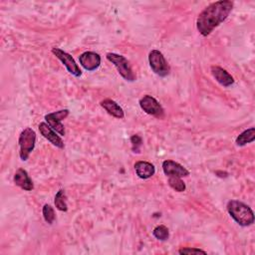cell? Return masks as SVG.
I'll use <instances>...</instances> for the list:
<instances>
[{
    "instance_id": "6da1fadb",
    "label": "cell",
    "mask_w": 255,
    "mask_h": 255,
    "mask_svg": "<svg viewBox=\"0 0 255 255\" xmlns=\"http://www.w3.org/2000/svg\"><path fill=\"white\" fill-rule=\"evenodd\" d=\"M232 8L233 2L229 0H220L209 4L197 17L196 27L199 33L202 36L209 35L228 17Z\"/></svg>"
},
{
    "instance_id": "7a4b0ae2",
    "label": "cell",
    "mask_w": 255,
    "mask_h": 255,
    "mask_svg": "<svg viewBox=\"0 0 255 255\" xmlns=\"http://www.w3.org/2000/svg\"><path fill=\"white\" fill-rule=\"evenodd\" d=\"M229 215L241 226H249L254 223V213L252 209L238 200H230L227 203Z\"/></svg>"
},
{
    "instance_id": "3957f363",
    "label": "cell",
    "mask_w": 255,
    "mask_h": 255,
    "mask_svg": "<svg viewBox=\"0 0 255 255\" xmlns=\"http://www.w3.org/2000/svg\"><path fill=\"white\" fill-rule=\"evenodd\" d=\"M107 59L117 68L119 74L128 82H133L135 80V75L129 65V62L122 55L116 53H108Z\"/></svg>"
},
{
    "instance_id": "277c9868",
    "label": "cell",
    "mask_w": 255,
    "mask_h": 255,
    "mask_svg": "<svg viewBox=\"0 0 255 255\" xmlns=\"http://www.w3.org/2000/svg\"><path fill=\"white\" fill-rule=\"evenodd\" d=\"M36 141V132L31 128H26L22 130L19 135L18 143L20 146L19 155L22 160H27L30 153L33 151L35 147Z\"/></svg>"
},
{
    "instance_id": "5b68a950",
    "label": "cell",
    "mask_w": 255,
    "mask_h": 255,
    "mask_svg": "<svg viewBox=\"0 0 255 255\" xmlns=\"http://www.w3.org/2000/svg\"><path fill=\"white\" fill-rule=\"evenodd\" d=\"M148 62L151 70L159 77H166L170 72V67L164 56L158 50H152L148 55Z\"/></svg>"
},
{
    "instance_id": "8992f818",
    "label": "cell",
    "mask_w": 255,
    "mask_h": 255,
    "mask_svg": "<svg viewBox=\"0 0 255 255\" xmlns=\"http://www.w3.org/2000/svg\"><path fill=\"white\" fill-rule=\"evenodd\" d=\"M140 109L147 115L161 119L164 116V111L161 105L151 96L145 95L139 100Z\"/></svg>"
},
{
    "instance_id": "52a82bcc",
    "label": "cell",
    "mask_w": 255,
    "mask_h": 255,
    "mask_svg": "<svg viewBox=\"0 0 255 255\" xmlns=\"http://www.w3.org/2000/svg\"><path fill=\"white\" fill-rule=\"evenodd\" d=\"M52 53L63 63V65L66 67V69L70 74H72L75 77H80L82 75V71L80 67L78 66L74 58L69 53L56 47L52 48Z\"/></svg>"
},
{
    "instance_id": "ba28073f",
    "label": "cell",
    "mask_w": 255,
    "mask_h": 255,
    "mask_svg": "<svg viewBox=\"0 0 255 255\" xmlns=\"http://www.w3.org/2000/svg\"><path fill=\"white\" fill-rule=\"evenodd\" d=\"M69 110H61L58 112H54L45 116V120L47 124L60 135H65V128L62 125V121L69 116Z\"/></svg>"
},
{
    "instance_id": "9c48e42d",
    "label": "cell",
    "mask_w": 255,
    "mask_h": 255,
    "mask_svg": "<svg viewBox=\"0 0 255 255\" xmlns=\"http://www.w3.org/2000/svg\"><path fill=\"white\" fill-rule=\"evenodd\" d=\"M79 61L81 66L87 71H95L101 65V57L99 54L91 51L84 52L79 56Z\"/></svg>"
},
{
    "instance_id": "30bf717a",
    "label": "cell",
    "mask_w": 255,
    "mask_h": 255,
    "mask_svg": "<svg viewBox=\"0 0 255 255\" xmlns=\"http://www.w3.org/2000/svg\"><path fill=\"white\" fill-rule=\"evenodd\" d=\"M162 169L165 175L167 176H178V177H184L189 175V171L178 162H175L173 160H164L162 162Z\"/></svg>"
},
{
    "instance_id": "8fae6325",
    "label": "cell",
    "mask_w": 255,
    "mask_h": 255,
    "mask_svg": "<svg viewBox=\"0 0 255 255\" xmlns=\"http://www.w3.org/2000/svg\"><path fill=\"white\" fill-rule=\"evenodd\" d=\"M39 130L41 134L48 139L53 145L59 147V148H64V142L62 138L56 133V131L46 123H41L39 125Z\"/></svg>"
},
{
    "instance_id": "7c38bea8",
    "label": "cell",
    "mask_w": 255,
    "mask_h": 255,
    "mask_svg": "<svg viewBox=\"0 0 255 255\" xmlns=\"http://www.w3.org/2000/svg\"><path fill=\"white\" fill-rule=\"evenodd\" d=\"M211 74L215 78V80L222 85L223 87H229L234 84L233 77L224 69L218 66H212L211 67Z\"/></svg>"
},
{
    "instance_id": "4fadbf2b",
    "label": "cell",
    "mask_w": 255,
    "mask_h": 255,
    "mask_svg": "<svg viewBox=\"0 0 255 255\" xmlns=\"http://www.w3.org/2000/svg\"><path fill=\"white\" fill-rule=\"evenodd\" d=\"M14 182L17 186L27 191H31L34 188V184L31 178L29 177L27 171L23 168H18L16 170L14 174Z\"/></svg>"
},
{
    "instance_id": "5bb4252c",
    "label": "cell",
    "mask_w": 255,
    "mask_h": 255,
    "mask_svg": "<svg viewBox=\"0 0 255 255\" xmlns=\"http://www.w3.org/2000/svg\"><path fill=\"white\" fill-rule=\"evenodd\" d=\"M134 169H135L136 175L142 179L151 177L155 172V168H154L153 164L148 161H144V160H139V161L135 162Z\"/></svg>"
},
{
    "instance_id": "9a60e30c",
    "label": "cell",
    "mask_w": 255,
    "mask_h": 255,
    "mask_svg": "<svg viewBox=\"0 0 255 255\" xmlns=\"http://www.w3.org/2000/svg\"><path fill=\"white\" fill-rule=\"evenodd\" d=\"M101 106H102V108H104L106 110V112H108L109 115H111L117 119H123L125 117V113H124L123 109L119 106L118 103H116L115 101H113L111 99L103 100L101 102Z\"/></svg>"
},
{
    "instance_id": "2e32d148",
    "label": "cell",
    "mask_w": 255,
    "mask_h": 255,
    "mask_svg": "<svg viewBox=\"0 0 255 255\" xmlns=\"http://www.w3.org/2000/svg\"><path fill=\"white\" fill-rule=\"evenodd\" d=\"M255 139V128H250L246 130H244L243 132H241L237 137H236V144L239 146L245 145L249 142H252Z\"/></svg>"
},
{
    "instance_id": "e0dca14e",
    "label": "cell",
    "mask_w": 255,
    "mask_h": 255,
    "mask_svg": "<svg viewBox=\"0 0 255 255\" xmlns=\"http://www.w3.org/2000/svg\"><path fill=\"white\" fill-rule=\"evenodd\" d=\"M55 206L57 209L61 210V211H67L68 210V206H67V202H66V193L65 190L60 189L56 195H55Z\"/></svg>"
},
{
    "instance_id": "ac0fdd59",
    "label": "cell",
    "mask_w": 255,
    "mask_h": 255,
    "mask_svg": "<svg viewBox=\"0 0 255 255\" xmlns=\"http://www.w3.org/2000/svg\"><path fill=\"white\" fill-rule=\"evenodd\" d=\"M168 185L173 190H175L177 192H182L186 188L185 183L178 176H169V178H168Z\"/></svg>"
},
{
    "instance_id": "d6986e66",
    "label": "cell",
    "mask_w": 255,
    "mask_h": 255,
    "mask_svg": "<svg viewBox=\"0 0 255 255\" xmlns=\"http://www.w3.org/2000/svg\"><path fill=\"white\" fill-rule=\"evenodd\" d=\"M152 234H153V236H154L156 239H158V240H160V241H164V240L168 239V237H169L168 228H167L166 226H164V225H158V226H156V227L153 229Z\"/></svg>"
},
{
    "instance_id": "ffe728a7",
    "label": "cell",
    "mask_w": 255,
    "mask_h": 255,
    "mask_svg": "<svg viewBox=\"0 0 255 255\" xmlns=\"http://www.w3.org/2000/svg\"><path fill=\"white\" fill-rule=\"evenodd\" d=\"M42 212H43V217H44L45 221L49 224H52L55 220V211H54L53 207L49 204H45L43 206Z\"/></svg>"
},
{
    "instance_id": "44dd1931",
    "label": "cell",
    "mask_w": 255,
    "mask_h": 255,
    "mask_svg": "<svg viewBox=\"0 0 255 255\" xmlns=\"http://www.w3.org/2000/svg\"><path fill=\"white\" fill-rule=\"evenodd\" d=\"M130 142H131V148H132L133 152H139V148L142 143L141 137L137 134H134L130 137Z\"/></svg>"
},
{
    "instance_id": "7402d4cb",
    "label": "cell",
    "mask_w": 255,
    "mask_h": 255,
    "mask_svg": "<svg viewBox=\"0 0 255 255\" xmlns=\"http://www.w3.org/2000/svg\"><path fill=\"white\" fill-rule=\"evenodd\" d=\"M179 254H192V253H203L206 254V252L204 250H201L199 248H190V247H185V248H181L178 250Z\"/></svg>"
}]
</instances>
